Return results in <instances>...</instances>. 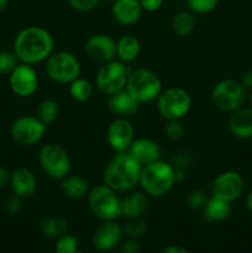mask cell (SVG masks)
I'll return each mask as SVG.
<instances>
[{
    "instance_id": "obj_1",
    "label": "cell",
    "mask_w": 252,
    "mask_h": 253,
    "mask_svg": "<svg viewBox=\"0 0 252 253\" xmlns=\"http://www.w3.org/2000/svg\"><path fill=\"white\" fill-rule=\"evenodd\" d=\"M53 37L46 29L41 26H29L16 35L12 51L19 62L32 66L46 61L53 53Z\"/></svg>"
},
{
    "instance_id": "obj_2",
    "label": "cell",
    "mask_w": 252,
    "mask_h": 253,
    "mask_svg": "<svg viewBox=\"0 0 252 253\" xmlns=\"http://www.w3.org/2000/svg\"><path fill=\"white\" fill-rule=\"evenodd\" d=\"M142 166L128 152H118L108 163L104 172V184L115 192H127L140 182Z\"/></svg>"
},
{
    "instance_id": "obj_3",
    "label": "cell",
    "mask_w": 252,
    "mask_h": 253,
    "mask_svg": "<svg viewBox=\"0 0 252 253\" xmlns=\"http://www.w3.org/2000/svg\"><path fill=\"white\" fill-rule=\"evenodd\" d=\"M175 183V168L169 163L157 161L143 166L140 182L143 192L151 197H163L172 189Z\"/></svg>"
},
{
    "instance_id": "obj_4",
    "label": "cell",
    "mask_w": 252,
    "mask_h": 253,
    "mask_svg": "<svg viewBox=\"0 0 252 253\" xmlns=\"http://www.w3.org/2000/svg\"><path fill=\"white\" fill-rule=\"evenodd\" d=\"M125 89L138 103H150L157 100L160 96L162 82L160 77L150 69H131Z\"/></svg>"
},
{
    "instance_id": "obj_5",
    "label": "cell",
    "mask_w": 252,
    "mask_h": 253,
    "mask_svg": "<svg viewBox=\"0 0 252 253\" xmlns=\"http://www.w3.org/2000/svg\"><path fill=\"white\" fill-rule=\"evenodd\" d=\"M90 211L101 221H115L121 216V199L108 185H96L88 193Z\"/></svg>"
},
{
    "instance_id": "obj_6",
    "label": "cell",
    "mask_w": 252,
    "mask_h": 253,
    "mask_svg": "<svg viewBox=\"0 0 252 253\" xmlns=\"http://www.w3.org/2000/svg\"><path fill=\"white\" fill-rule=\"evenodd\" d=\"M192 96L185 89L173 86L161 91L157 98V109L166 120H180L192 108Z\"/></svg>"
},
{
    "instance_id": "obj_7",
    "label": "cell",
    "mask_w": 252,
    "mask_h": 253,
    "mask_svg": "<svg viewBox=\"0 0 252 253\" xmlns=\"http://www.w3.org/2000/svg\"><path fill=\"white\" fill-rule=\"evenodd\" d=\"M46 73L59 84H69L81 77V63L73 53L59 51L46 59Z\"/></svg>"
},
{
    "instance_id": "obj_8",
    "label": "cell",
    "mask_w": 252,
    "mask_h": 253,
    "mask_svg": "<svg viewBox=\"0 0 252 253\" xmlns=\"http://www.w3.org/2000/svg\"><path fill=\"white\" fill-rule=\"evenodd\" d=\"M246 100V88L235 79H222L215 84L211 90V101L215 108L232 113L244 105Z\"/></svg>"
},
{
    "instance_id": "obj_9",
    "label": "cell",
    "mask_w": 252,
    "mask_h": 253,
    "mask_svg": "<svg viewBox=\"0 0 252 253\" xmlns=\"http://www.w3.org/2000/svg\"><path fill=\"white\" fill-rule=\"evenodd\" d=\"M39 162L52 179H63L71 172V158L63 146L47 143L40 150Z\"/></svg>"
},
{
    "instance_id": "obj_10",
    "label": "cell",
    "mask_w": 252,
    "mask_h": 253,
    "mask_svg": "<svg viewBox=\"0 0 252 253\" xmlns=\"http://www.w3.org/2000/svg\"><path fill=\"white\" fill-rule=\"evenodd\" d=\"M130 72L131 69H128L126 64L119 59L103 63L96 73V86L106 95H113L125 89Z\"/></svg>"
},
{
    "instance_id": "obj_11",
    "label": "cell",
    "mask_w": 252,
    "mask_h": 253,
    "mask_svg": "<svg viewBox=\"0 0 252 253\" xmlns=\"http://www.w3.org/2000/svg\"><path fill=\"white\" fill-rule=\"evenodd\" d=\"M46 130L47 125L39 120L37 116H21L11 124L10 135L16 143L30 147L42 140Z\"/></svg>"
},
{
    "instance_id": "obj_12",
    "label": "cell",
    "mask_w": 252,
    "mask_h": 253,
    "mask_svg": "<svg viewBox=\"0 0 252 253\" xmlns=\"http://www.w3.org/2000/svg\"><path fill=\"white\" fill-rule=\"evenodd\" d=\"M9 85L12 93L20 98H29L39 88V76L31 64L20 63L9 74Z\"/></svg>"
},
{
    "instance_id": "obj_13",
    "label": "cell",
    "mask_w": 252,
    "mask_h": 253,
    "mask_svg": "<svg viewBox=\"0 0 252 253\" xmlns=\"http://www.w3.org/2000/svg\"><path fill=\"white\" fill-rule=\"evenodd\" d=\"M244 188L245 182L241 174L234 170H227L214 179L211 184V195L231 204L241 197Z\"/></svg>"
},
{
    "instance_id": "obj_14",
    "label": "cell",
    "mask_w": 252,
    "mask_h": 253,
    "mask_svg": "<svg viewBox=\"0 0 252 253\" xmlns=\"http://www.w3.org/2000/svg\"><path fill=\"white\" fill-rule=\"evenodd\" d=\"M106 140L110 147L118 152H126L135 140V130L127 119L119 118L109 125Z\"/></svg>"
},
{
    "instance_id": "obj_15",
    "label": "cell",
    "mask_w": 252,
    "mask_h": 253,
    "mask_svg": "<svg viewBox=\"0 0 252 253\" xmlns=\"http://www.w3.org/2000/svg\"><path fill=\"white\" fill-rule=\"evenodd\" d=\"M86 56L99 63H106L116 57V41L105 34H95L89 37L84 44Z\"/></svg>"
},
{
    "instance_id": "obj_16",
    "label": "cell",
    "mask_w": 252,
    "mask_h": 253,
    "mask_svg": "<svg viewBox=\"0 0 252 253\" xmlns=\"http://www.w3.org/2000/svg\"><path fill=\"white\" fill-rule=\"evenodd\" d=\"M124 231L114 221H103V224L95 230L93 237V245L101 252L110 251L120 244Z\"/></svg>"
},
{
    "instance_id": "obj_17",
    "label": "cell",
    "mask_w": 252,
    "mask_h": 253,
    "mask_svg": "<svg viewBox=\"0 0 252 253\" xmlns=\"http://www.w3.org/2000/svg\"><path fill=\"white\" fill-rule=\"evenodd\" d=\"M126 152L142 167L157 162L161 157L160 145L151 138H136Z\"/></svg>"
},
{
    "instance_id": "obj_18",
    "label": "cell",
    "mask_w": 252,
    "mask_h": 253,
    "mask_svg": "<svg viewBox=\"0 0 252 253\" xmlns=\"http://www.w3.org/2000/svg\"><path fill=\"white\" fill-rule=\"evenodd\" d=\"M10 185L16 197L26 199V198H31L36 192L37 180L31 169L20 167L10 175Z\"/></svg>"
},
{
    "instance_id": "obj_19",
    "label": "cell",
    "mask_w": 252,
    "mask_h": 253,
    "mask_svg": "<svg viewBox=\"0 0 252 253\" xmlns=\"http://www.w3.org/2000/svg\"><path fill=\"white\" fill-rule=\"evenodd\" d=\"M142 6L138 0H115L111 14L116 22L124 26L136 24L142 15Z\"/></svg>"
},
{
    "instance_id": "obj_20",
    "label": "cell",
    "mask_w": 252,
    "mask_h": 253,
    "mask_svg": "<svg viewBox=\"0 0 252 253\" xmlns=\"http://www.w3.org/2000/svg\"><path fill=\"white\" fill-rule=\"evenodd\" d=\"M230 132L237 138L252 137V108H239L229 119Z\"/></svg>"
},
{
    "instance_id": "obj_21",
    "label": "cell",
    "mask_w": 252,
    "mask_h": 253,
    "mask_svg": "<svg viewBox=\"0 0 252 253\" xmlns=\"http://www.w3.org/2000/svg\"><path fill=\"white\" fill-rule=\"evenodd\" d=\"M148 209V197L146 193L133 192L121 199V215L127 219L141 217Z\"/></svg>"
},
{
    "instance_id": "obj_22",
    "label": "cell",
    "mask_w": 252,
    "mask_h": 253,
    "mask_svg": "<svg viewBox=\"0 0 252 253\" xmlns=\"http://www.w3.org/2000/svg\"><path fill=\"white\" fill-rule=\"evenodd\" d=\"M108 105L111 113L116 114V115L125 116L136 113L140 103L126 89H123V90L110 95Z\"/></svg>"
},
{
    "instance_id": "obj_23",
    "label": "cell",
    "mask_w": 252,
    "mask_h": 253,
    "mask_svg": "<svg viewBox=\"0 0 252 253\" xmlns=\"http://www.w3.org/2000/svg\"><path fill=\"white\" fill-rule=\"evenodd\" d=\"M140 41L132 35H124L116 41V56L123 63L128 64L135 61L140 54Z\"/></svg>"
},
{
    "instance_id": "obj_24",
    "label": "cell",
    "mask_w": 252,
    "mask_h": 253,
    "mask_svg": "<svg viewBox=\"0 0 252 253\" xmlns=\"http://www.w3.org/2000/svg\"><path fill=\"white\" fill-rule=\"evenodd\" d=\"M89 182L82 175H67L61 179V192L71 199H82L88 195Z\"/></svg>"
},
{
    "instance_id": "obj_25",
    "label": "cell",
    "mask_w": 252,
    "mask_h": 253,
    "mask_svg": "<svg viewBox=\"0 0 252 253\" xmlns=\"http://www.w3.org/2000/svg\"><path fill=\"white\" fill-rule=\"evenodd\" d=\"M203 209H204V216L208 221H222L227 219L231 212L230 203L217 199L215 197L210 198Z\"/></svg>"
},
{
    "instance_id": "obj_26",
    "label": "cell",
    "mask_w": 252,
    "mask_h": 253,
    "mask_svg": "<svg viewBox=\"0 0 252 253\" xmlns=\"http://www.w3.org/2000/svg\"><path fill=\"white\" fill-rule=\"evenodd\" d=\"M67 230H68V222L64 217L58 215L46 216L40 222V231L46 237H59L67 234Z\"/></svg>"
},
{
    "instance_id": "obj_27",
    "label": "cell",
    "mask_w": 252,
    "mask_h": 253,
    "mask_svg": "<svg viewBox=\"0 0 252 253\" xmlns=\"http://www.w3.org/2000/svg\"><path fill=\"white\" fill-rule=\"evenodd\" d=\"M170 26H172L173 32L178 35V36L184 37L190 35L195 27V19L193 16V12L185 11V10L178 11L172 17Z\"/></svg>"
},
{
    "instance_id": "obj_28",
    "label": "cell",
    "mask_w": 252,
    "mask_h": 253,
    "mask_svg": "<svg viewBox=\"0 0 252 253\" xmlns=\"http://www.w3.org/2000/svg\"><path fill=\"white\" fill-rule=\"evenodd\" d=\"M69 94L77 101H88L93 95V85L89 81L84 78H77L72 83H69Z\"/></svg>"
},
{
    "instance_id": "obj_29",
    "label": "cell",
    "mask_w": 252,
    "mask_h": 253,
    "mask_svg": "<svg viewBox=\"0 0 252 253\" xmlns=\"http://www.w3.org/2000/svg\"><path fill=\"white\" fill-rule=\"evenodd\" d=\"M59 113V106L53 99H44L37 106V119L41 120L44 125H49L57 119Z\"/></svg>"
},
{
    "instance_id": "obj_30",
    "label": "cell",
    "mask_w": 252,
    "mask_h": 253,
    "mask_svg": "<svg viewBox=\"0 0 252 253\" xmlns=\"http://www.w3.org/2000/svg\"><path fill=\"white\" fill-rule=\"evenodd\" d=\"M123 231L130 239H137L147 231V224L143 220H141V217H132V219H128V221L124 226Z\"/></svg>"
},
{
    "instance_id": "obj_31",
    "label": "cell",
    "mask_w": 252,
    "mask_h": 253,
    "mask_svg": "<svg viewBox=\"0 0 252 253\" xmlns=\"http://www.w3.org/2000/svg\"><path fill=\"white\" fill-rule=\"evenodd\" d=\"M56 253H77L78 252V240L71 234H64L58 237L54 247Z\"/></svg>"
},
{
    "instance_id": "obj_32",
    "label": "cell",
    "mask_w": 252,
    "mask_h": 253,
    "mask_svg": "<svg viewBox=\"0 0 252 253\" xmlns=\"http://www.w3.org/2000/svg\"><path fill=\"white\" fill-rule=\"evenodd\" d=\"M19 64L14 51H0V74H10Z\"/></svg>"
},
{
    "instance_id": "obj_33",
    "label": "cell",
    "mask_w": 252,
    "mask_h": 253,
    "mask_svg": "<svg viewBox=\"0 0 252 253\" xmlns=\"http://www.w3.org/2000/svg\"><path fill=\"white\" fill-rule=\"evenodd\" d=\"M219 4V0H187L189 10L195 14H208L211 12Z\"/></svg>"
},
{
    "instance_id": "obj_34",
    "label": "cell",
    "mask_w": 252,
    "mask_h": 253,
    "mask_svg": "<svg viewBox=\"0 0 252 253\" xmlns=\"http://www.w3.org/2000/svg\"><path fill=\"white\" fill-rule=\"evenodd\" d=\"M165 135L168 140L178 141L184 135V127L180 120H167L165 126Z\"/></svg>"
},
{
    "instance_id": "obj_35",
    "label": "cell",
    "mask_w": 252,
    "mask_h": 253,
    "mask_svg": "<svg viewBox=\"0 0 252 253\" xmlns=\"http://www.w3.org/2000/svg\"><path fill=\"white\" fill-rule=\"evenodd\" d=\"M208 200H209V198H208L207 193L203 192V190H193L187 198V203L190 209H203Z\"/></svg>"
},
{
    "instance_id": "obj_36",
    "label": "cell",
    "mask_w": 252,
    "mask_h": 253,
    "mask_svg": "<svg viewBox=\"0 0 252 253\" xmlns=\"http://www.w3.org/2000/svg\"><path fill=\"white\" fill-rule=\"evenodd\" d=\"M100 0H69V4L78 11H89L98 5Z\"/></svg>"
},
{
    "instance_id": "obj_37",
    "label": "cell",
    "mask_w": 252,
    "mask_h": 253,
    "mask_svg": "<svg viewBox=\"0 0 252 253\" xmlns=\"http://www.w3.org/2000/svg\"><path fill=\"white\" fill-rule=\"evenodd\" d=\"M143 10L148 12H155L162 7L165 0H138Z\"/></svg>"
},
{
    "instance_id": "obj_38",
    "label": "cell",
    "mask_w": 252,
    "mask_h": 253,
    "mask_svg": "<svg viewBox=\"0 0 252 253\" xmlns=\"http://www.w3.org/2000/svg\"><path fill=\"white\" fill-rule=\"evenodd\" d=\"M140 244L136 241V239H130L121 246L120 253H140Z\"/></svg>"
},
{
    "instance_id": "obj_39",
    "label": "cell",
    "mask_w": 252,
    "mask_h": 253,
    "mask_svg": "<svg viewBox=\"0 0 252 253\" xmlns=\"http://www.w3.org/2000/svg\"><path fill=\"white\" fill-rule=\"evenodd\" d=\"M20 209H21V198L15 195L6 202V210L10 214H16L20 211Z\"/></svg>"
},
{
    "instance_id": "obj_40",
    "label": "cell",
    "mask_w": 252,
    "mask_h": 253,
    "mask_svg": "<svg viewBox=\"0 0 252 253\" xmlns=\"http://www.w3.org/2000/svg\"><path fill=\"white\" fill-rule=\"evenodd\" d=\"M189 156L185 153H180L174 158V168L177 169H184L187 166H189Z\"/></svg>"
},
{
    "instance_id": "obj_41",
    "label": "cell",
    "mask_w": 252,
    "mask_h": 253,
    "mask_svg": "<svg viewBox=\"0 0 252 253\" xmlns=\"http://www.w3.org/2000/svg\"><path fill=\"white\" fill-rule=\"evenodd\" d=\"M241 83L245 88L251 89L252 90V69H249V71H246L242 74Z\"/></svg>"
},
{
    "instance_id": "obj_42",
    "label": "cell",
    "mask_w": 252,
    "mask_h": 253,
    "mask_svg": "<svg viewBox=\"0 0 252 253\" xmlns=\"http://www.w3.org/2000/svg\"><path fill=\"white\" fill-rule=\"evenodd\" d=\"M160 253H189L183 247L177 246V245H172V246H167L162 250Z\"/></svg>"
},
{
    "instance_id": "obj_43",
    "label": "cell",
    "mask_w": 252,
    "mask_h": 253,
    "mask_svg": "<svg viewBox=\"0 0 252 253\" xmlns=\"http://www.w3.org/2000/svg\"><path fill=\"white\" fill-rule=\"evenodd\" d=\"M7 183H10L9 172L5 168L0 167V188H4Z\"/></svg>"
},
{
    "instance_id": "obj_44",
    "label": "cell",
    "mask_w": 252,
    "mask_h": 253,
    "mask_svg": "<svg viewBox=\"0 0 252 253\" xmlns=\"http://www.w3.org/2000/svg\"><path fill=\"white\" fill-rule=\"evenodd\" d=\"M246 207L249 209V211L252 214V190L247 194L246 197Z\"/></svg>"
},
{
    "instance_id": "obj_45",
    "label": "cell",
    "mask_w": 252,
    "mask_h": 253,
    "mask_svg": "<svg viewBox=\"0 0 252 253\" xmlns=\"http://www.w3.org/2000/svg\"><path fill=\"white\" fill-rule=\"evenodd\" d=\"M7 5H9V0H0V12L5 11Z\"/></svg>"
},
{
    "instance_id": "obj_46",
    "label": "cell",
    "mask_w": 252,
    "mask_h": 253,
    "mask_svg": "<svg viewBox=\"0 0 252 253\" xmlns=\"http://www.w3.org/2000/svg\"><path fill=\"white\" fill-rule=\"evenodd\" d=\"M249 103H250V108H252V91L249 96Z\"/></svg>"
},
{
    "instance_id": "obj_47",
    "label": "cell",
    "mask_w": 252,
    "mask_h": 253,
    "mask_svg": "<svg viewBox=\"0 0 252 253\" xmlns=\"http://www.w3.org/2000/svg\"><path fill=\"white\" fill-rule=\"evenodd\" d=\"M106 1H115V0H106Z\"/></svg>"
},
{
    "instance_id": "obj_48",
    "label": "cell",
    "mask_w": 252,
    "mask_h": 253,
    "mask_svg": "<svg viewBox=\"0 0 252 253\" xmlns=\"http://www.w3.org/2000/svg\"><path fill=\"white\" fill-rule=\"evenodd\" d=\"M77 253H85V252H82V251H78Z\"/></svg>"
}]
</instances>
